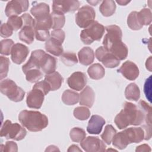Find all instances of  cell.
I'll list each match as a JSON object with an SVG mask.
<instances>
[{"label":"cell","mask_w":152,"mask_h":152,"mask_svg":"<svg viewBox=\"0 0 152 152\" xmlns=\"http://www.w3.org/2000/svg\"><path fill=\"white\" fill-rule=\"evenodd\" d=\"M80 5V2L77 0H55L53 1L52 10L53 12L64 14L75 11L79 8Z\"/></svg>","instance_id":"obj_10"},{"label":"cell","mask_w":152,"mask_h":152,"mask_svg":"<svg viewBox=\"0 0 152 152\" xmlns=\"http://www.w3.org/2000/svg\"><path fill=\"white\" fill-rule=\"evenodd\" d=\"M145 66L148 70L151 71V56H150L147 59L145 62Z\"/></svg>","instance_id":"obj_52"},{"label":"cell","mask_w":152,"mask_h":152,"mask_svg":"<svg viewBox=\"0 0 152 152\" xmlns=\"http://www.w3.org/2000/svg\"><path fill=\"white\" fill-rule=\"evenodd\" d=\"M104 27L98 21H94L80 33L81 40L86 45H90L94 41H99L104 33Z\"/></svg>","instance_id":"obj_7"},{"label":"cell","mask_w":152,"mask_h":152,"mask_svg":"<svg viewBox=\"0 0 152 152\" xmlns=\"http://www.w3.org/2000/svg\"><path fill=\"white\" fill-rule=\"evenodd\" d=\"M151 148L150 146L146 144H144L138 146L135 150V151H150Z\"/></svg>","instance_id":"obj_50"},{"label":"cell","mask_w":152,"mask_h":152,"mask_svg":"<svg viewBox=\"0 0 152 152\" xmlns=\"http://www.w3.org/2000/svg\"><path fill=\"white\" fill-rule=\"evenodd\" d=\"M56 64L57 61L55 57L45 53L42 59L40 69L46 74H49L55 71Z\"/></svg>","instance_id":"obj_19"},{"label":"cell","mask_w":152,"mask_h":152,"mask_svg":"<svg viewBox=\"0 0 152 152\" xmlns=\"http://www.w3.org/2000/svg\"><path fill=\"white\" fill-rule=\"evenodd\" d=\"M60 56L61 61L68 66H72L78 62L76 54L73 52L63 53Z\"/></svg>","instance_id":"obj_36"},{"label":"cell","mask_w":152,"mask_h":152,"mask_svg":"<svg viewBox=\"0 0 152 152\" xmlns=\"http://www.w3.org/2000/svg\"><path fill=\"white\" fill-rule=\"evenodd\" d=\"M138 107L145 115V124L151 125V108L145 101L141 100L138 103Z\"/></svg>","instance_id":"obj_37"},{"label":"cell","mask_w":152,"mask_h":152,"mask_svg":"<svg viewBox=\"0 0 152 152\" xmlns=\"http://www.w3.org/2000/svg\"><path fill=\"white\" fill-rule=\"evenodd\" d=\"M51 37L59 41L61 43H63L65 37V32L61 29L53 30L51 32Z\"/></svg>","instance_id":"obj_47"},{"label":"cell","mask_w":152,"mask_h":152,"mask_svg":"<svg viewBox=\"0 0 152 152\" xmlns=\"http://www.w3.org/2000/svg\"><path fill=\"white\" fill-rule=\"evenodd\" d=\"M29 7L27 0H12L9 1L5 7V13L8 17L17 16L23 12L26 11Z\"/></svg>","instance_id":"obj_11"},{"label":"cell","mask_w":152,"mask_h":152,"mask_svg":"<svg viewBox=\"0 0 152 152\" xmlns=\"http://www.w3.org/2000/svg\"><path fill=\"white\" fill-rule=\"evenodd\" d=\"M127 24L132 30H139L143 26L141 24L138 15V12L132 11L127 18Z\"/></svg>","instance_id":"obj_30"},{"label":"cell","mask_w":152,"mask_h":152,"mask_svg":"<svg viewBox=\"0 0 152 152\" xmlns=\"http://www.w3.org/2000/svg\"><path fill=\"white\" fill-rule=\"evenodd\" d=\"M117 71L121 73L125 78L131 81L137 79L140 74L137 65L130 61L125 62Z\"/></svg>","instance_id":"obj_15"},{"label":"cell","mask_w":152,"mask_h":152,"mask_svg":"<svg viewBox=\"0 0 152 152\" xmlns=\"http://www.w3.org/2000/svg\"><path fill=\"white\" fill-rule=\"evenodd\" d=\"M145 115L142 111L135 104L126 102L124 109L115 116L114 122L117 127L124 129L129 125H140L145 122Z\"/></svg>","instance_id":"obj_2"},{"label":"cell","mask_w":152,"mask_h":152,"mask_svg":"<svg viewBox=\"0 0 152 152\" xmlns=\"http://www.w3.org/2000/svg\"><path fill=\"white\" fill-rule=\"evenodd\" d=\"M30 13L35 19L47 17L50 15L49 6L43 2L37 3L33 5L30 10Z\"/></svg>","instance_id":"obj_23"},{"label":"cell","mask_w":152,"mask_h":152,"mask_svg":"<svg viewBox=\"0 0 152 152\" xmlns=\"http://www.w3.org/2000/svg\"><path fill=\"white\" fill-rule=\"evenodd\" d=\"M95 98V94L93 90L90 86H86L80 94L79 103L81 106L91 107Z\"/></svg>","instance_id":"obj_20"},{"label":"cell","mask_w":152,"mask_h":152,"mask_svg":"<svg viewBox=\"0 0 152 152\" xmlns=\"http://www.w3.org/2000/svg\"><path fill=\"white\" fill-rule=\"evenodd\" d=\"M99 2H100V1H88V3H90V4H91L92 5H94V6L96 5L97 4L99 3Z\"/></svg>","instance_id":"obj_55"},{"label":"cell","mask_w":152,"mask_h":152,"mask_svg":"<svg viewBox=\"0 0 152 152\" xmlns=\"http://www.w3.org/2000/svg\"><path fill=\"white\" fill-rule=\"evenodd\" d=\"M50 15L52 23V28L54 30L62 28L65 23V17L64 14L53 11L50 14Z\"/></svg>","instance_id":"obj_31"},{"label":"cell","mask_w":152,"mask_h":152,"mask_svg":"<svg viewBox=\"0 0 152 152\" xmlns=\"http://www.w3.org/2000/svg\"><path fill=\"white\" fill-rule=\"evenodd\" d=\"M69 136L71 140L75 142H81L86 136L85 131L78 127H74L70 131Z\"/></svg>","instance_id":"obj_34"},{"label":"cell","mask_w":152,"mask_h":152,"mask_svg":"<svg viewBox=\"0 0 152 152\" xmlns=\"http://www.w3.org/2000/svg\"><path fill=\"white\" fill-rule=\"evenodd\" d=\"M62 43L50 37L45 43L46 50L56 56H59L64 53Z\"/></svg>","instance_id":"obj_21"},{"label":"cell","mask_w":152,"mask_h":152,"mask_svg":"<svg viewBox=\"0 0 152 152\" xmlns=\"http://www.w3.org/2000/svg\"><path fill=\"white\" fill-rule=\"evenodd\" d=\"M45 80L49 84L51 91H55L59 89L64 81L63 77L57 71H55L49 74H46Z\"/></svg>","instance_id":"obj_24"},{"label":"cell","mask_w":152,"mask_h":152,"mask_svg":"<svg viewBox=\"0 0 152 152\" xmlns=\"http://www.w3.org/2000/svg\"><path fill=\"white\" fill-rule=\"evenodd\" d=\"M22 126L31 132H39L48 125V117L39 111L24 110L18 115Z\"/></svg>","instance_id":"obj_3"},{"label":"cell","mask_w":152,"mask_h":152,"mask_svg":"<svg viewBox=\"0 0 152 152\" xmlns=\"http://www.w3.org/2000/svg\"><path fill=\"white\" fill-rule=\"evenodd\" d=\"M25 74L27 81L31 83L38 81L43 77V73L39 69H33L28 70Z\"/></svg>","instance_id":"obj_39"},{"label":"cell","mask_w":152,"mask_h":152,"mask_svg":"<svg viewBox=\"0 0 152 152\" xmlns=\"http://www.w3.org/2000/svg\"><path fill=\"white\" fill-rule=\"evenodd\" d=\"M105 122V120L102 116L97 115H92L88 121L87 131L91 134H99L101 132Z\"/></svg>","instance_id":"obj_18"},{"label":"cell","mask_w":152,"mask_h":152,"mask_svg":"<svg viewBox=\"0 0 152 152\" xmlns=\"http://www.w3.org/2000/svg\"><path fill=\"white\" fill-rule=\"evenodd\" d=\"M34 36V28L32 26H23L18 34L20 40L28 45L33 42Z\"/></svg>","instance_id":"obj_25"},{"label":"cell","mask_w":152,"mask_h":152,"mask_svg":"<svg viewBox=\"0 0 152 152\" xmlns=\"http://www.w3.org/2000/svg\"><path fill=\"white\" fill-rule=\"evenodd\" d=\"M10 60L8 58L1 56H0V80H2L3 78L7 76L8 72L9 70Z\"/></svg>","instance_id":"obj_40"},{"label":"cell","mask_w":152,"mask_h":152,"mask_svg":"<svg viewBox=\"0 0 152 152\" xmlns=\"http://www.w3.org/2000/svg\"><path fill=\"white\" fill-rule=\"evenodd\" d=\"M125 96L128 100L138 101L140 97V90L138 86L134 83L128 84L125 90Z\"/></svg>","instance_id":"obj_27"},{"label":"cell","mask_w":152,"mask_h":152,"mask_svg":"<svg viewBox=\"0 0 152 152\" xmlns=\"http://www.w3.org/2000/svg\"><path fill=\"white\" fill-rule=\"evenodd\" d=\"M138 15L142 26H148L151 23V12L149 8H142L140 11L138 12Z\"/></svg>","instance_id":"obj_35"},{"label":"cell","mask_w":152,"mask_h":152,"mask_svg":"<svg viewBox=\"0 0 152 152\" xmlns=\"http://www.w3.org/2000/svg\"><path fill=\"white\" fill-rule=\"evenodd\" d=\"M14 42L11 39H4L1 41V53L4 55L11 54L12 48L14 45Z\"/></svg>","instance_id":"obj_42"},{"label":"cell","mask_w":152,"mask_h":152,"mask_svg":"<svg viewBox=\"0 0 152 152\" xmlns=\"http://www.w3.org/2000/svg\"><path fill=\"white\" fill-rule=\"evenodd\" d=\"M36 39L39 41H47L50 37V33L48 30H35Z\"/></svg>","instance_id":"obj_44"},{"label":"cell","mask_w":152,"mask_h":152,"mask_svg":"<svg viewBox=\"0 0 152 152\" xmlns=\"http://www.w3.org/2000/svg\"><path fill=\"white\" fill-rule=\"evenodd\" d=\"M27 134L26 129L18 123L12 124L11 121H5L1 126L0 136L6 139L20 141L24 139Z\"/></svg>","instance_id":"obj_5"},{"label":"cell","mask_w":152,"mask_h":152,"mask_svg":"<svg viewBox=\"0 0 152 152\" xmlns=\"http://www.w3.org/2000/svg\"><path fill=\"white\" fill-rule=\"evenodd\" d=\"M73 114L76 119L81 121H85L90 117V111L86 107L80 106L74 109Z\"/></svg>","instance_id":"obj_38"},{"label":"cell","mask_w":152,"mask_h":152,"mask_svg":"<svg viewBox=\"0 0 152 152\" xmlns=\"http://www.w3.org/2000/svg\"><path fill=\"white\" fill-rule=\"evenodd\" d=\"M67 151L68 152H69V151H81V152L82 151V150L78 147V145H76L74 144L69 146V147Z\"/></svg>","instance_id":"obj_51"},{"label":"cell","mask_w":152,"mask_h":152,"mask_svg":"<svg viewBox=\"0 0 152 152\" xmlns=\"http://www.w3.org/2000/svg\"><path fill=\"white\" fill-rule=\"evenodd\" d=\"M21 17L23 21V26H32L34 28V24H35V20L33 18V17L28 13H25L23 14Z\"/></svg>","instance_id":"obj_48"},{"label":"cell","mask_w":152,"mask_h":152,"mask_svg":"<svg viewBox=\"0 0 152 152\" xmlns=\"http://www.w3.org/2000/svg\"><path fill=\"white\" fill-rule=\"evenodd\" d=\"M35 24H34V30H49L52 28V19L50 15L40 18L35 19Z\"/></svg>","instance_id":"obj_32"},{"label":"cell","mask_w":152,"mask_h":152,"mask_svg":"<svg viewBox=\"0 0 152 152\" xmlns=\"http://www.w3.org/2000/svg\"><path fill=\"white\" fill-rule=\"evenodd\" d=\"M13 31V29L7 23H2L1 26V36L4 38L11 36L12 34Z\"/></svg>","instance_id":"obj_46"},{"label":"cell","mask_w":152,"mask_h":152,"mask_svg":"<svg viewBox=\"0 0 152 152\" xmlns=\"http://www.w3.org/2000/svg\"><path fill=\"white\" fill-rule=\"evenodd\" d=\"M78 56L81 64L88 66L94 61V52L90 47H84L78 52Z\"/></svg>","instance_id":"obj_22"},{"label":"cell","mask_w":152,"mask_h":152,"mask_svg":"<svg viewBox=\"0 0 152 152\" xmlns=\"http://www.w3.org/2000/svg\"><path fill=\"white\" fill-rule=\"evenodd\" d=\"M151 75L145 81L144 86V91L146 98L150 102H151Z\"/></svg>","instance_id":"obj_45"},{"label":"cell","mask_w":152,"mask_h":152,"mask_svg":"<svg viewBox=\"0 0 152 152\" xmlns=\"http://www.w3.org/2000/svg\"><path fill=\"white\" fill-rule=\"evenodd\" d=\"M116 4L114 1L104 0L102 1L99 7V11L104 17H110L112 15L116 10Z\"/></svg>","instance_id":"obj_28"},{"label":"cell","mask_w":152,"mask_h":152,"mask_svg":"<svg viewBox=\"0 0 152 152\" xmlns=\"http://www.w3.org/2000/svg\"><path fill=\"white\" fill-rule=\"evenodd\" d=\"M3 145V144H2ZM4 149L2 151H14L16 152L18 151L17 144L12 141H7L5 144L4 145Z\"/></svg>","instance_id":"obj_49"},{"label":"cell","mask_w":152,"mask_h":152,"mask_svg":"<svg viewBox=\"0 0 152 152\" xmlns=\"http://www.w3.org/2000/svg\"><path fill=\"white\" fill-rule=\"evenodd\" d=\"M95 17L94 10L89 5H84L75 14V22L80 27L86 28L94 21Z\"/></svg>","instance_id":"obj_8"},{"label":"cell","mask_w":152,"mask_h":152,"mask_svg":"<svg viewBox=\"0 0 152 152\" xmlns=\"http://www.w3.org/2000/svg\"><path fill=\"white\" fill-rule=\"evenodd\" d=\"M81 147L87 152H103L106 150V145L97 137H88L80 143Z\"/></svg>","instance_id":"obj_12"},{"label":"cell","mask_w":152,"mask_h":152,"mask_svg":"<svg viewBox=\"0 0 152 152\" xmlns=\"http://www.w3.org/2000/svg\"><path fill=\"white\" fill-rule=\"evenodd\" d=\"M116 134V130L113 127V126L112 125H107L104 128L103 133L101 135V138L104 142L110 145Z\"/></svg>","instance_id":"obj_33"},{"label":"cell","mask_w":152,"mask_h":152,"mask_svg":"<svg viewBox=\"0 0 152 152\" xmlns=\"http://www.w3.org/2000/svg\"><path fill=\"white\" fill-rule=\"evenodd\" d=\"M107 33L103 40V46L119 61L125 59L128 56L127 46L122 41V32L116 25H110L105 27Z\"/></svg>","instance_id":"obj_1"},{"label":"cell","mask_w":152,"mask_h":152,"mask_svg":"<svg viewBox=\"0 0 152 152\" xmlns=\"http://www.w3.org/2000/svg\"><path fill=\"white\" fill-rule=\"evenodd\" d=\"M144 140V131L141 127H131L116 133L112 140L113 145L123 150L128 144L138 143Z\"/></svg>","instance_id":"obj_4"},{"label":"cell","mask_w":152,"mask_h":152,"mask_svg":"<svg viewBox=\"0 0 152 152\" xmlns=\"http://www.w3.org/2000/svg\"><path fill=\"white\" fill-rule=\"evenodd\" d=\"M33 88L40 90V91H42L43 93L45 96L50 91H51V88H50L49 84L45 80L43 81H39V82L36 83L33 86Z\"/></svg>","instance_id":"obj_43"},{"label":"cell","mask_w":152,"mask_h":152,"mask_svg":"<svg viewBox=\"0 0 152 152\" xmlns=\"http://www.w3.org/2000/svg\"><path fill=\"white\" fill-rule=\"evenodd\" d=\"M0 91L10 100L14 102H19L23 100L25 95L24 91L16 83L10 79L1 80Z\"/></svg>","instance_id":"obj_6"},{"label":"cell","mask_w":152,"mask_h":152,"mask_svg":"<svg viewBox=\"0 0 152 152\" xmlns=\"http://www.w3.org/2000/svg\"><path fill=\"white\" fill-rule=\"evenodd\" d=\"M14 31L22 28L23 26V21L21 17L12 16L8 18L7 23Z\"/></svg>","instance_id":"obj_41"},{"label":"cell","mask_w":152,"mask_h":152,"mask_svg":"<svg viewBox=\"0 0 152 152\" xmlns=\"http://www.w3.org/2000/svg\"><path fill=\"white\" fill-rule=\"evenodd\" d=\"M116 2L118 4H119L120 5H127L128 3L130 2V1H117Z\"/></svg>","instance_id":"obj_54"},{"label":"cell","mask_w":152,"mask_h":152,"mask_svg":"<svg viewBox=\"0 0 152 152\" xmlns=\"http://www.w3.org/2000/svg\"><path fill=\"white\" fill-rule=\"evenodd\" d=\"M95 55L98 61L102 62L106 68H113L118 66L120 64V61L104 46L98 48L95 52Z\"/></svg>","instance_id":"obj_9"},{"label":"cell","mask_w":152,"mask_h":152,"mask_svg":"<svg viewBox=\"0 0 152 152\" xmlns=\"http://www.w3.org/2000/svg\"><path fill=\"white\" fill-rule=\"evenodd\" d=\"M45 98L43 93L39 89L34 88L28 92L26 98L27 105L32 109H40L42 107Z\"/></svg>","instance_id":"obj_16"},{"label":"cell","mask_w":152,"mask_h":152,"mask_svg":"<svg viewBox=\"0 0 152 152\" xmlns=\"http://www.w3.org/2000/svg\"><path fill=\"white\" fill-rule=\"evenodd\" d=\"M28 53L29 49L26 45L17 43L13 45L11 49V60L16 64H21L26 60Z\"/></svg>","instance_id":"obj_14"},{"label":"cell","mask_w":152,"mask_h":152,"mask_svg":"<svg viewBox=\"0 0 152 152\" xmlns=\"http://www.w3.org/2000/svg\"><path fill=\"white\" fill-rule=\"evenodd\" d=\"M59 151V150L58 148V147L56 146L55 145H50L45 150V151Z\"/></svg>","instance_id":"obj_53"},{"label":"cell","mask_w":152,"mask_h":152,"mask_svg":"<svg viewBox=\"0 0 152 152\" xmlns=\"http://www.w3.org/2000/svg\"><path fill=\"white\" fill-rule=\"evenodd\" d=\"M45 53V51L41 49L33 51L27 62L22 66L23 73L26 74L28 70L33 69H40L42 59Z\"/></svg>","instance_id":"obj_17"},{"label":"cell","mask_w":152,"mask_h":152,"mask_svg":"<svg viewBox=\"0 0 152 152\" xmlns=\"http://www.w3.org/2000/svg\"><path fill=\"white\" fill-rule=\"evenodd\" d=\"M80 99V94L71 90H66L62 95V100L66 105H74L77 103Z\"/></svg>","instance_id":"obj_29"},{"label":"cell","mask_w":152,"mask_h":152,"mask_svg":"<svg viewBox=\"0 0 152 152\" xmlns=\"http://www.w3.org/2000/svg\"><path fill=\"white\" fill-rule=\"evenodd\" d=\"M87 83L86 75L82 72L77 71L72 73L67 79L68 86L72 90L81 91L86 86Z\"/></svg>","instance_id":"obj_13"},{"label":"cell","mask_w":152,"mask_h":152,"mask_svg":"<svg viewBox=\"0 0 152 152\" xmlns=\"http://www.w3.org/2000/svg\"><path fill=\"white\" fill-rule=\"evenodd\" d=\"M87 73L90 77L93 80H100L103 78L105 74L104 67L100 64H94L87 69Z\"/></svg>","instance_id":"obj_26"}]
</instances>
